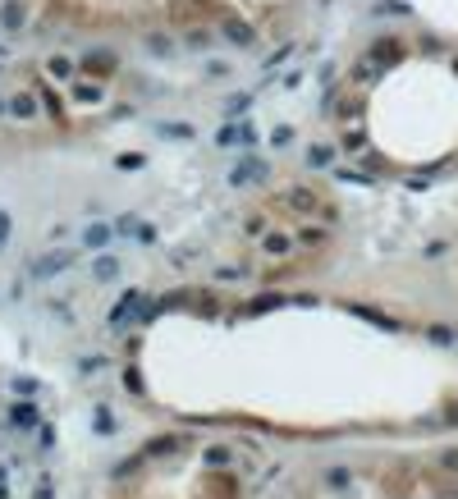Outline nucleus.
Wrapping results in <instances>:
<instances>
[{"label": "nucleus", "instance_id": "obj_1", "mask_svg": "<svg viewBox=\"0 0 458 499\" xmlns=\"http://www.w3.org/2000/svg\"><path fill=\"white\" fill-rule=\"evenodd\" d=\"M0 499H60V430L46 389L0 371Z\"/></svg>", "mask_w": 458, "mask_h": 499}]
</instances>
